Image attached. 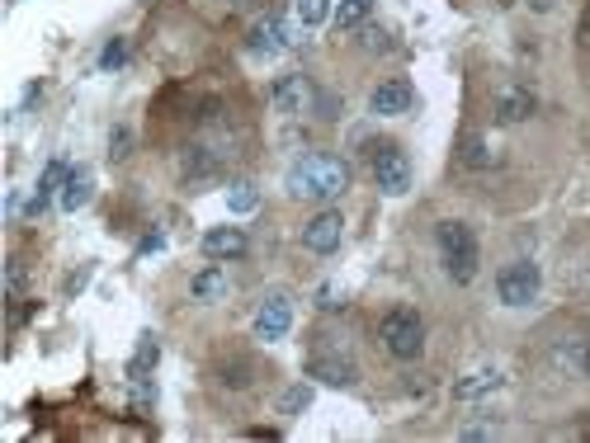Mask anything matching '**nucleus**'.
Segmentation results:
<instances>
[{
	"mask_svg": "<svg viewBox=\"0 0 590 443\" xmlns=\"http://www.w3.org/2000/svg\"><path fill=\"white\" fill-rule=\"evenodd\" d=\"M284 189L288 198H303V203H331L350 189V165L331 151H307L303 161L288 165Z\"/></svg>",
	"mask_w": 590,
	"mask_h": 443,
	"instance_id": "1",
	"label": "nucleus"
},
{
	"mask_svg": "<svg viewBox=\"0 0 590 443\" xmlns=\"http://www.w3.org/2000/svg\"><path fill=\"white\" fill-rule=\"evenodd\" d=\"M435 246H439V264H444V274H449L454 283H472V279H477L482 246H477V236H472L468 222L444 217V222L435 227Z\"/></svg>",
	"mask_w": 590,
	"mask_h": 443,
	"instance_id": "2",
	"label": "nucleus"
},
{
	"mask_svg": "<svg viewBox=\"0 0 590 443\" xmlns=\"http://www.w3.org/2000/svg\"><path fill=\"white\" fill-rule=\"evenodd\" d=\"M378 340H383V349H388L392 359H421V349H425V321L416 307H392L383 321H378Z\"/></svg>",
	"mask_w": 590,
	"mask_h": 443,
	"instance_id": "3",
	"label": "nucleus"
},
{
	"mask_svg": "<svg viewBox=\"0 0 590 443\" xmlns=\"http://www.w3.org/2000/svg\"><path fill=\"white\" fill-rule=\"evenodd\" d=\"M369 170H373V184L388 198H402L411 189V156L397 142H378L369 151Z\"/></svg>",
	"mask_w": 590,
	"mask_h": 443,
	"instance_id": "4",
	"label": "nucleus"
},
{
	"mask_svg": "<svg viewBox=\"0 0 590 443\" xmlns=\"http://www.w3.org/2000/svg\"><path fill=\"white\" fill-rule=\"evenodd\" d=\"M539 288H543V274H539V264L534 260H515L496 274V297H501V307H529V302H539Z\"/></svg>",
	"mask_w": 590,
	"mask_h": 443,
	"instance_id": "5",
	"label": "nucleus"
},
{
	"mask_svg": "<svg viewBox=\"0 0 590 443\" xmlns=\"http://www.w3.org/2000/svg\"><path fill=\"white\" fill-rule=\"evenodd\" d=\"M255 340H265V345H274V340H284L288 330H293V297L284 293V288H274V293L260 297V307H255Z\"/></svg>",
	"mask_w": 590,
	"mask_h": 443,
	"instance_id": "6",
	"label": "nucleus"
},
{
	"mask_svg": "<svg viewBox=\"0 0 590 443\" xmlns=\"http://www.w3.org/2000/svg\"><path fill=\"white\" fill-rule=\"evenodd\" d=\"M270 104H274V114L279 118H307L312 114V104H317V90H312V81L307 76H279L270 90Z\"/></svg>",
	"mask_w": 590,
	"mask_h": 443,
	"instance_id": "7",
	"label": "nucleus"
},
{
	"mask_svg": "<svg viewBox=\"0 0 590 443\" xmlns=\"http://www.w3.org/2000/svg\"><path fill=\"white\" fill-rule=\"evenodd\" d=\"M534 109H539V95H534L524 81H510V85H501V90H496L491 118H496L501 128H515V123H524V118H534Z\"/></svg>",
	"mask_w": 590,
	"mask_h": 443,
	"instance_id": "8",
	"label": "nucleus"
},
{
	"mask_svg": "<svg viewBox=\"0 0 590 443\" xmlns=\"http://www.w3.org/2000/svg\"><path fill=\"white\" fill-rule=\"evenodd\" d=\"M411 104H416V90H411V81L392 76V81L373 85L369 114H373V118H402V114H411Z\"/></svg>",
	"mask_w": 590,
	"mask_h": 443,
	"instance_id": "9",
	"label": "nucleus"
},
{
	"mask_svg": "<svg viewBox=\"0 0 590 443\" xmlns=\"http://www.w3.org/2000/svg\"><path fill=\"white\" fill-rule=\"evenodd\" d=\"M340 236H345V217H340L336 208H321L303 227V246L312 250V255H331V250H340Z\"/></svg>",
	"mask_w": 590,
	"mask_h": 443,
	"instance_id": "10",
	"label": "nucleus"
},
{
	"mask_svg": "<svg viewBox=\"0 0 590 443\" xmlns=\"http://www.w3.org/2000/svg\"><path fill=\"white\" fill-rule=\"evenodd\" d=\"M288 24L279 15H265V19H255L251 33H246V48L255 52V57H279V52H288Z\"/></svg>",
	"mask_w": 590,
	"mask_h": 443,
	"instance_id": "11",
	"label": "nucleus"
},
{
	"mask_svg": "<svg viewBox=\"0 0 590 443\" xmlns=\"http://www.w3.org/2000/svg\"><path fill=\"white\" fill-rule=\"evenodd\" d=\"M501 387H506V368H496V363H477V368H468V373L454 382V396L458 401H482V396L501 392Z\"/></svg>",
	"mask_w": 590,
	"mask_h": 443,
	"instance_id": "12",
	"label": "nucleus"
},
{
	"mask_svg": "<svg viewBox=\"0 0 590 443\" xmlns=\"http://www.w3.org/2000/svg\"><path fill=\"white\" fill-rule=\"evenodd\" d=\"M246 231L241 227H213V231H203V255L208 260H241L246 255Z\"/></svg>",
	"mask_w": 590,
	"mask_h": 443,
	"instance_id": "13",
	"label": "nucleus"
},
{
	"mask_svg": "<svg viewBox=\"0 0 590 443\" xmlns=\"http://www.w3.org/2000/svg\"><path fill=\"white\" fill-rule=\"evenodd\" d=\"M307 378L326 382V387H350L359 373H354V363L340 359V354H312V359H307Z\"/></svg>",
	"mask_w": 590,
	"mask_h": 443,
	"instance_id": "14",
	"label": "nucleus"
},
{
	"mask_svg": "<svg viewBox=\"0 0 590 443\" xmlns=\"http://www.w3.org/2000/svg\"><path fill=\"white\" fill-rule=\"evenodd\" d=\"M90 189H95V175H90V170H71L67 184H62V194H57V208H62V213H81L85 203H90Z\"/></svg>",
	"mask_w": 590,
	"mask_h": 443,
	"instance_id": "15",
	"label": "nucleus"
},
{
	"mask_svg": "<svg viewBox=\"0 0 590 443\" xmlns=\"http://www.w3.org/2000/svg\"><path fill=\"white\" fill-rule=\"evenodd\" d=\"M458 161L468 165V170H491V165L501 161V156H496V147H491V137H482V132H468V137L458 142Z\"/></svg>",
	"mask_w": 590,
	"mask_h": 443,
	"instance_id": "16",
	"label": "nucleus"
},
{
	"mask_svg": "<svg viewBox=\"0 0 590 443\" xmlns=\"http://www.w3.org/2000/svg\"><path fill=\"white\" fill-rule=\"evenodd\" d=\"M189 297H194V302H203V307L222 302V297H227V274H222L218 264H213V269H199V274L189 279Z\"/></svg>",
	"mask_w": 590,
	"mask_h": 443,
	"instance_id": "17",
	"label": "nucleus"
},
{
	"mask_svg": "<svg viewBox=\"0 0 590 443\" xmlns=\"http://www.w3.org/2000/svg\"><path fill=\"white\" fill-rule=\"evenodd\" d=\"M553 363L567 368L572 378H590V340H562L553 349Z\"/></svg>",
	"mask_w": 590,
	"mask_h": 443,
	"instance_id": "18",
	"label": "nucleus"
},
{
	"mask_svg": "<svg viewBox=\"0 0 590 443\" xmlns=\"http://www.w3.org/2000/svg\"><path fill=\"white\" fill-rule=\"evenodd\" d=\"M67 161H48V170H43V175H38V189H34V203H29V213H43V208H48V198L52 194H62V184H67Z\"/></svg>",
	"mask_w": 590,
	"mask_h": 443,
	"instance_id": "19",
	"label": "nucleus"
},
{
	"mask_svg": "<svg viewBox=\"0 0 590 443\" xmlns=\"http://www.w3.org/2000/svg\"><path fill=\"white\" fill-rule=\"evenodd\" d=\"M227 208H232L236 217L255 213V208H260V189H255L251 180H232L227 184Z\"/></svg>",
	"mask_w": 590,
	"mask_h": 443,
	"instance_id": "20",
	"label": "nucleus"
},
{
	"mask_svg": "<svg viewBox=\"0 0 590 443\" xmlns=\"http://www.w3.org/2000/svg\"><path fill=\"white\" fill-rule=\"evenodd\" d=\"M156 335H142V345H137V354H133V363H128V378L133 382H147V373L156 368Z\"/></svg>",
	"mask_w": 590,
	"mask_h": 443,
	"instance_id": "21",
	"label": "nucleus"
},
{
	"mask_svg": "<svg viewBox=\"0 0 590 443\" xmlns=\"http://www.w3.org/2000/svg\"><path fill=\"white\" fill-rule=\"evenodd\" d=\"M293 15H298L303 29H317V24H326V15H331V0H293Z\"/></svg>",
	"mask_w": 590,
	"mask_h": 443,
	"instance_id": "22",
	"label": "nucleus"
},
{
	"mask_svg": "<svg viewBox=\"0 0 590 443\" xmlns=\"http://www.w3.org/2000/svg\"><path fill=\"white\" fill-rule=\"evenodd\" d=\"M369 10H373V0H340L336 29H359V24L369 19Z\"/></svg>",
	"mask_w": 590,
	"mask_h": 443,
	"instance_id": "23",
	"label": "nucleus"
},
{
	"mask_svg": "<svg viewBox=\"0 0 590 443\" xmlns=\"http://www.w3.org/2000/svg\"><path fill=\"white\" fill-rule=\"evenodd\" d=\"M312 406V382H293L284 396H279V415H298Z\"/></svg>",
	"mask_w": 590,
	"mask_h": 443,
	"instance_id": "24",
	"label": "nucleus"
},
{
	"mask_svg": "<svg viewBox=\"0 0 590 443\" xmlns=\"http://www.w3.org/2000/svg\"><path fill=\"white\" fill-rule=\"evenodd\" d=\"M128 156H133V132L114 128V137H109V161H128Z\"/></svg>",
	"mask_w": 590,
	"mask_h": 443,
	"instance_id": "25",
	"label": "nucleus"
},
{
	"mask_svg": "<svg viewBox=\"0 0 590 443\" xmlns=\"http://www.w3.org/2000/svg\"><path fill=\"white\" fill-rule=\"evenodd\" d=\"M123 62H128V43H123V38H109V48L100 52V66L114 71V66H123Z\"/></svg>",
	"mask_w": 590,
	"mask_h": 443,
	"instance_id": "26",
	"label": "nucleus"
},
{
	"mask_svg": "<svg viewBox=\"0 0 590 443\" xmlns=\"http://www.w3.org/2000/svg\"><path fill=\"white\" fill-rule=\"evenodd\" d=\"M496 434H501L496 425H463L458 429V439H496Z\"/></svg>",
	"mask_w": 590,
	"mask_h": 443,
	"instance_id": "27",
	"label": "nucleus"
},
{
	"mask_svg": "<svg viewBox=\"0 0 590 443\" xmlns=\"http://www.w3.org/2000/svg\"><path fill=\"white\" fill-rule=\"evenodd\" d=\"M364 48L383 52V48H388V33H383V29H364Z\"/></svg>",
	"mask_w": 590,
	"mask_h": 443,
	"instance_id": "28",
	"label": "nucleus"
},
{
	"mask_svg": "<svg viewBox=\"0 0 590 443\" xmlns=\"http://www.w3.org/2000/svg\"><path fill=\"white\" fill-rule=\"evenodd\" d=\"M317 297H321V302H317L321 312H336V307H340V302H336V297H340V293H336V288H321V293H317Z\"/></svg>",
	"mask_w": 590,
	"mask_h": 443,
	"instance_id": "29",
	"label": "nucleus"
},
{
	"mask_svg": "<svg viewBox=\"0 0 590 443\" xmlns=\"http://www.w3.org/2000/svg\"><path fill=\"white\" fill-rule=\"evenodd\" d=\"M152 250H161V231H152V236L142 241V255H152Z\"/></svg>",
	"mask_w": 590,
	"mask_h": 443,
	"instance_id": "30",
	"label": "nucleus"
},
{
	"mask_svg": "<svg viewBox=\"0 0 590 443\" xmlns=\"http://www.w3.org/2000/svg\"><path fill=\"white\" fill-rule=\"evenodd\" d=\"M581 43L590 48V10H586V19H581Z\"/></svg>",
	"mask_w": 590,
	"mask_h": 443,
	"instance_id": "31",
	"label": "nucleus"
},
{
	"mask_svg": "<svg viewBox=\"0 0 590 443\" xmlns=\"http://www.w3.org/2000/svg\"><path fill=\"white\" fill-rule=\"evenodd\" d=\"M232 5H236V10H246V5H255V0H232Z\"/></svg>",
	"mask_w": 590,
	"mask_h": 443,
	"instance_id": "32",
	"label": "nucleus"
}]
</instances>
